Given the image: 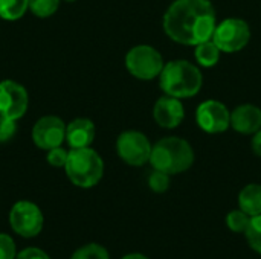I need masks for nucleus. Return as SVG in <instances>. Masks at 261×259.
Instances as JSON below:
<instances>
[{"label":"nucleus","instance_id":"obj_1","mask_svg":"<svg viewBox=\"0 0 261 259\" xmlns=\"http://www.w3.org/2000/svg\"><path fill=\"white\" fill-rule=\"evenodd\" d=\"M164 29L173 41L197 46L213 38L216 11L210 0H176L164 17Z\"/></svg>","mask_w":261,"mask_h":259},{"label":"nucleus","instance_id":"obj_7","mask_svg":"<svg viewBox=\"0 0 261 259\" xmlns=\"http://www.w3.org/2000/svg\"><path fill=\"white\" fill-rule=\"evenodd\" d=\"M9 224L20 237L32 238L43 229V214L31 202H17L9 212Z\"/></svg>","mask_w":261,"mask_h":259},{"label":"nucleus","instance_id":"obj_26","mask_svg":"<svg viewBox=\"0 0 261 259\" xmlns=\"http://www.w3.org/2000/svg\"><path fill=\"white\" fill-rule=\"evenodd\" d=\"M15 259H50L43 250L35 247H28L23 252H20Z\"/></svg>","mask_w":261,"mask_h":259},{"label":"nucleus","instance_id":"obj_18","mask_svg":"<svg viewBox=\"0 0 261 259\" xmlns=\"http://www.w3.org/2000/svg\"><path fill=\"white\" fill-rule=\"evenodd\" d=\"M245 235L251 249L261 255V215L251 217V221Z\"/></svg>","mask_w":261,"mask_h":259},{"label":"nucleus","instance_id":"obj_9","mask_svg":"<svg viewBox=\"0 0 261 259\" xmlns=\"http://www.w3.org/2000/svg\"><path fill=\"white\" fill-rule=\"evenodd\" d=\"M28 102V92L21 84L11 79L0 82V116L17 121L26 113Z\"/></svg>","mask_w":261,"mask_h":259},{"label":"nucleus","instance_id":"obj_4","mask_svg":"<svg viewBox=\"0 0 261 259\" xmlns=\"http://www.w3.org/2000/svg\"><path fill=\"white\" fill-rule=\"evenodd\" d=\"M69 180L80 188H92L104 172V163L99 154L87 148H72L64 165Z\"/></svg>","mask_w":261,"mask_h":259},{"label":"nucleus","instance_id":"obj_2","mask_svg":"<svg viewBox=\"0 0 261 259\" xmlns=\"http://www.w3.org/2000/svg\"><path fill=\"white\" fill-rule=\"evenodd\" d=\"M161 89L174 98H190L199 93L203 78L200 70L184 60L171 61L161 72Z\"/></svg>","mask_w":261,"mask_h":259},{"label":"nucleus","instance_id":"obj_25","mask_svg":"<svg viewBox=\"0 0 261 259\" xmlns=\"http://www.w3.org/2000/svg\"><path fill=\"white\" fill-rule=\"evenodd\" d=\"M0 259H15V244L6 234H0Z\"/></svg>","mask_w":261,"mask_h":259},{"label":"nucleus","instance_id":"obj_29","mask_svg":"<svg viewBox=\"0 0 261 259\" xmlns=\"http://www.w3.org/2000/svg\"><path fill=\"white\" fill-rule=\"evenodd\" d=\"M64 2H75V0H64Z\"/></svg>","mask_w":261,"mask_h":259},{"label":"nucleus","instance_id":"obj_15","mask_svg":"<svg viewBox=\"0 0 261 259\" xmlns=\"http://www.w3.org/2000/svg\"><path fill=\"white\" fill-rule=\"evenodd\" d=\"M239 205L251 217L261 215V185L251 183L245 186L239 195Z\"/></svg>","mask_w":261,"mask_h":259},{"label":"nucleus","instance_id":"obj_11","mask_svg":"<svg viewBox=\"0 0 261 259\" xmlns=\"http://www.w3.org/2000/svg\"><path fill=\"white\" fill-rule=\"evenodd\" d=\"M197 124L206 133H222L231 125V114L228 108L219 101H205L197 107Z\"/></svg>","mask_w":261,"mask_h":259},{"label":"nucleus","instance_id":"obj_6","mask_svg":"<svg viewBox=\"0 0 261 259\" xmlns=\"http://www.w3.org/2000/svg\"><path fill=\"white\" fill-rule=\"evenodd\" d=\"M251 38L249 26L245 20L240 18H228L216 26L213 34V41L222 52H239L242 50Z\"/></svg>","mask_w":261,"mask_h":259},{"label":"nucleus","instance_id":"obj_14","mask_svg":"<svg viewBox=\"0 0 261 259\" xmlns=\"http://www.w3.org/2000/svg\"><path fill=\"white\" fill-rule=\"evenodd\" d=\"M95 139V125L90 119L78 118L66 127V140L72 148H87Z\"/></svg>","mask_w":261,"mask_h":259},{"label":"nucleus","instance_id":"obj_10","mask_svg":"<svg viewBox=\"0 0 261 259\" xmlns=\"http://www.w3.org/2000/svg\"><path fill=\"white\" fill-rule=\"evenodd\" d=\"M66 139V125L57 116H44L32 128V140L41 150H52L61 147Z\"/></svg>","mask_w":261,"mask_h":259},{"label":"nucleus","instance_id":"obj_13","mask_svg":"<svg viewBox=\"0 0 261 259\" xmlns=\"http://www.w3.org/2000/svg\"><path fill=\"white\" fill-rule=\"evenodd\" d=\"M231 125L242 134H255L261 130V110L251 104L237 107L231 114Z\"/></svg>","mask_w":261,"mask_h":259},{"label":"nucleus","instance_id":"obj_19","mask_svg":"<svg viewBox=\"0 0 261 259\" xmlns=\"http://www.w3.org/2000/svg\"><path fill=\"white\" fill-rule=\"evenodd\" d=\"M251 221V215H248L245 211H231L226 217L228 227L236 234H245Z\"/></svg>","mask_w":261,"mask_h":259},{"label":"nucleus","instance_id":"obj_21","mask_svg":"<svg viewBox=\"0 0 261 259\" xmlns=\"http://www.w3.org/2000/svg\"><path fill=\"white\" fill-rule=\"evenodd\" d=\"M70 259H110L109 252L99 244H87L78 249Z\"/></svg>","mask_w":261,"mask_h":259},{"label":"nucleus","instance_id":"obj_5","mask_svg":"<svg viewBox=\"0 0 261 259\" xmlns=\"http://www.w3.org/2000/svg\"><path fill=\"white\" fill-rule=\"evenodd\" d=\"M125 66L135 78L147 81L161 75L164 69V60L154 47L141 44L128 50L125 56Z\"/></svg>","mask_w":261,"mask_h":259},{"label":"nucleus","instance_id":"obj_24","mask_svg":"<svg viewBox=\"0 0 261 259\" xmlns=\"http://www.w3.org/2000/svg\"><path fill=\"white\" fill-rule=\"evenodd\" d=\"M67 154L69 153L66 150H63L61 147H57V148H52V150L47 151V157L46 159H47V163L49 165L60 168V166H64L66 165Z\"/></svg>","mask_w":261,"mask_h":259},{"label":"nucleus","instance_id":"obj_17","mask_svg":"<svg viewBox=\"0 0 261 259\" xmlns=\"http://www.w3.org/2000/svg\"><path fill=\"white\" fill-rule=\"evenodd\" d=\"M29 8V0H0V17L5 20H18Z\"/></svg>","mask_w":261,"mask_h":259},{"label":"nucleus","instance_id":"obj_23","mask_svg":"<svg viewBox=\"0 0 261 259\" xmlns=\"http://www.w3.org/2000/svg\"><path fill=\"white\" fill-rule=\"evenodd\" d=\"M17 133V124L14 119L0 116V143L11 140Z\"/></svg>","mask_w":261,"mask_h":259},{"label":"nucleus","instance_id":"obj_8","mask_svg":"<svg viewBox=\"0 0 261 259\" xmlns=\"http://www.w3.org/2000/svg\"><path fill=\"white\" fill-rule=\"evenodd\" d=\"M151 148L148 139L139 131H125L116 140L119 157L132 166H142L150 162Z\"/></svg>","mask_w":261,"mask_h":259},{"label":"nucleus","instance_id":"obj_12","mask_svg":"<svg viewBox=\"0 0 261 259\" xmlns=\"http://www.w3.org/2000/svg\"><path fill=\"white\" fill-rule=\"evenodd\" d=\"M156 122L164 128H176L184 121L185 111L179 98L164 96L161 98L153 110Z\"/></svg>","mask_w":261,"mask_h":259},{"label":"nucleus","instance_id":"obj_28","mask_svg":"<svg viewBox=\"0 0 261 259\" xmlns=\"http://www.w3.org/2000/svg\"><path fill=\"white\" fill-rule=\"evenodd\" d=\"M122 259H148L147 256L141 255V253H130V255H125Z\"/></svg>","mask_w":261,"mask_h":259},{"label":"nucleus","instance_id":"obj_22","mask_svg":"<svg viewBox=\"0 0 261 259\" xmlns=\"http://www.w3.org/2000/svg\"><path fill=\"white\" fill-rule=\"evenodd\" d=\"M148 186H150L151 191H154L158 194H162V192L168 191V188H170V174L154 169L148 177Z\"/></svg>","mask_w":261,"mask_h":259},{"label":"nucleus","instance_id":"obj_27","mask_svg":"<svg viewBox=\"0 0 261 259\" xmlns=\"http://www.w3.org/2000/svg\"><path fill=\"white\" fill-rule=\"evenodd\" d=\"M252 150H254V153H255L257 156H260L261 157V130H258V131L255 133V136H254V139H252Z\"/></svg>","mask_w":261,"mask_h":259},{"label":"nucleus","instance_id":"obj_16","mask_svg":"<svg viewBox=\"0 0 261 259\" xmlns=\"http://www.w3.org/2000/svg\"><path fill=\"white\" fill-rule=\"evenodd\" d=\"M220 52L217 44L213 40H208L196 46V60L203 67H213L219 63Z\"/></svg>","mask_w":261,"mask_h":259},{"label":"nucleus","instance_id":"obj_3","mask_svg":"<svg viewBox=\"0 0 261 259\" xmlns=\"http://www.w3.org/2000/svg\"><path fill=\"white\" fill-rule=\"evenodd\" d=\"M194 162L191 145L180 137H165L151 148L150 163L154 169L167 174H180Z\"/></svg>","mask_w":261,"mask_h":259},{"label":"nucleus","instance_id":"obj_20","mask_svg":"<svg viewBox=\"0 0 261 259\" xmlns=\"http://www.w3.org/2000/svg\"><path fill=\"white\" fill-rule=\"evenodd\" d=\"M60 6V0H29V9L34 15L46 18L55 14Z\"/></svg>","mask_w":261,"mask_h":259}]
</instances>
